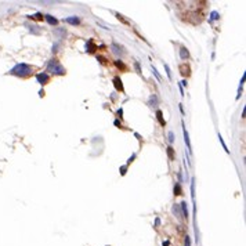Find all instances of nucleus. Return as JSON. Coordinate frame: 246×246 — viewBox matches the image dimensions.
<instances>
[{"label": "nucleus", "mask_w": 246, "mask_h": 246, "mask_svg": "<svg viewBox=\"0 0 246 246\" xmlns=\"http://www.w3.org/2000/svg\"><path fill=\"white\" fill-rule=\"evenodd\" d=\"M32 71H33V68H32L31 65H28V64H17L15 66H13L11 69H10V75H14V76H18V77H26V76L32 75Z\"/></svg>", "instance_id": "obj_1"}, {"label": "nucleus", "mask_w": 246, "mask_h": 246, "mask_svg": "<svg viewBox=\"0 0 246 246\" xmlns=\"http://www.w3.org/2000/svg\"><path fill=\"white\" fill-rule=\"evenodd\" d=\"M47 72H50L53 75H65L66 71L58 60L53 58V60H50V62L47 64Z\"/></svg>", "instance_id": "obj_2"}, {"label": "nucleus", "mask_w": 246, "mask_h": 246, "mask_svg": "<svg viewBox=\"0 0 246 246\" xmlns=\"http://www.w3.org/2000/svg\"><path fill=\"white\" fill-rule=\"evenodd\" d=\"M36 80H38V83H40L42 86H44V84H47V83H49L50 76L47 75L46 72H42V73H38V75H36Z\"/></svg>", "instance_id": "obj_3"}, {"label": "nucleus", "mask_w": 246, "mask_h": 246, "mask_svg": "<svg viewBox=\"0 0 246 246\" xmlns=\"http://www.w3.org/2000/svg\"><path fill=\"white\" fill-rule=\"evenodd\" d=\"M111 50H112V53H114V54H116V56H123V54H125L123 47H122L120 44H118L116 42H114V43L111 44Z\"/></svg>", "instance_id": "obj_4"}, {"label": "nucleus", "mask_w": 246, "mask_h": 246, "mask_svg": "<svg viewBox=\"0 0 246 246\" xmlns=\"http://www.w3.org/2000/svg\"><path fill=\"white\" fill-rule=\"evenodd\" d=\"M183 134H184V141H185V144H187V148H188V152L191 153L192 152V147H191V141H189V134H188V130L185 129L183 123Z\"/></svg>", "instance_id": "obj_5"}, {"label": "nucleus", "mask_w": 246, "mask_h": 246, "mask_svg": "<svg viewBox=\"0 0 246 246\" xmlns=\"http://www.w3.org/2000/svg\"><path fill=\"white\" fill-rule=\"evenodd\" d=\"M112 82H114V86H115V88H116L118 91H120V93H123V91H125V88H123V83H122V79H120L119 76H115Z\"/></svg>", "instance_id": "obj_6"}, {"label": "nucleus", "mask_w": 246, "mask_h": 246, "mask_svg": "<svg viewBox=\"0 0 246 246\" xmlns=\"http://www.w3.org/2000/svg\"><path fill=\"white\" fill-rule=\"evenodd\" d=\"M66 24H71V25H79L80 24V18L79 17H68V18L64 19Z\"/></svg>", "instance_id": "obj_7"}, {"label": "nucleus", "mask_w": 246, "mask_h": 246, "mask_svg": "<svg viewBox=\"0 0 246 246\" xmlns=\"http://www.w3.org/2000/svg\"><path fill=\"white\" fill-rule=\"evenodd\" d=\"M86 50L88 53H94L97 50V47L94 46V42H93V39H88L87 42H86Z\"/></svg>", "instance_id": "obj_8"}, {"label": "nucleus", "mask_w": 246, "mask_h": 246, "mask_svg": "<svg viewBox=\"0 0 246 246\" xmlns=\"http://www.w3.org/2000/svg\"><path fill=\"white\" fill-rule=\"evenodd\" d=\"M180 73L183 76H188L189 73H191V69H189V66L187 64H181V65H180Z\"/></svg>", "instance_id": "obj_9"}, {"label": "nucleus", "mask_w": 246, "mask_h": 246, "mask_svg": "<svg viewBox=\"0 0 246 246\" xmlns=\"http://www.w3.org/2000/svg\"><path fill=\"white\" fill-rule=\"evenodd\" d=\"M44 19H46V21H47V22H49V24H50V25H57L58 24V19L56 18V17H53V15H51V14H47V15H44Z\"/></svg>", "instance_id": "obj_10"}, {"label": "nucleus", "mask_w": 246, "mask_h": 246, "mask_svg": "<svg viewBox=\"0 0 246 246\" xmlns=\"http://www.w3.org/2000/svg\"><path fill=\"white\" fill-rule=\"evenodd\" d=\"M156 119H158V122L160 123V126H164V125H166V122H164V119H163V112H162L160 109L156 111Z\"/></svg>", "instance_id": "obj_11"}, {"label": "nucleus", "mask_w": 246, "mask_h": 246, "mask_svg": "<svg viewBox=\"0 0 246 246\" xmlns=\"http://www.w3.org/2000/svg\"><path fill=\"white\" fill-rule=\"evenodd\" d=\"M180 209H181V212H183V216L187 219L188 217V208H187V202L183 201V202L180 203Z\"/></svg>", "instance_id": "obj_12"}, {"label": "nucleus", "mask_w": 246, "mask_h": 246, "mask_svg": "<svg viewBox=\"0 0 246 246\" xmlns=\"http://www.w3.org/2000/svg\"><path fill=\"white\" fill-rule=\"evenodd\" d=\"M180 57H181V60H187L189 57V53L187 47H181L180 49Z\"/></svg>", "instance_id": "obj_13"}, {"label": "nucleus", "mask_w": 246, "mask_h": 246, "mask_svg": "<svg viewBox=\"0 0 246 246\" xmlns=\"http://www.w3.org/2000/svg\"><path fill=\"white\" fill-rule=\"evenodd\" d=\"M115 65H116V68H119L120 71H127V66L123 64V61H120V60H116V61H115Z\"/></svg>", "instance_id": "obj_14"}, {"label": "nucleus", "mask_w": 246, "mask_h": 246, "mask_svg": "<svg viewBox=\"0 0 246 246\" xmlns=\"http://www.w3.org/2000/svg\"><path fill=\"white\" fill-rule=\"evenodd\" d=\"M174 195H183V189H181V184L180 183L174 184Z\"/></svg>", "instance_id": "obj_15"}, {"label": "nucleus", "mask_w": 246, "mask_h": 246, "mask_svg": "<svg viewBox=\"0 0 246 246\" xmlns=\"http://www.w3.org/2000/svg\"><path fill=\"white\" fill-rule=\"evenodd\" d=\"M149 105H151V107H156V105H158V97L155 94H152L151 97H149Z\"/></svg>", "instance_id": "obj_16"}, {"label": "nucleus", "mask_w": 246, "mask_h": 246, "mask_svg": "<svg viewBox=\"0 0 246 246\" xmlns=\"http://www.w3.org/2000/svg\"><path fill=\"white\" fill-rule=\"evenodd\" d=\"M173 213H176V216L180 219L181 217V209H180V205H174L173 206Z\"/></svg>", "instance_id": "obj_17"}, {"label": "nucleus", "mask_w": 246, "mask_h": 246, "mask_svg": "<svg viewBox=\"0 0 246 246\" xmlns=\"http://www.w3.org/2000/svg\"><path fill=\"white\" fill-rule=\"evenodd\" d=\"M167 156L170 160H174V149H173V147H167Z\"/></svg>", "instance_id": "obj_18"}, {"label": "nucleus", "mask_w": 246, "mask_h": 246, "mask_svg": "<svg viewBox=\"0 0 246 246\" xmlns=\"http://www.w3.org/2000/svg\"><path fill=\"white\" fill-rule=\"evenodd\" d=\"M219 140H220V143H221V145H223V148H224V151L227 152V153H230V149H228V147L225 145V143H224V140H223V137H221L220 134H219Z\"/></svg>", "instance_id": "obj_19"}, {"label": "nucleus", "mask_w": 246, "mask_h": 246, "mask_svg": "<svg viewBox=\"0 0 246 246\" xmlns=\"http://www.w3.org/2000/svg\"><path fill=\"white\" fill-rule=\"evenodd\" d=\"M116 18H118V19H120V21H122L123 24H126V25H130V22H129L127 19H125V17H123L122 14H116Z\"/></svg>", "instance_id": "obj_20"}, {"label": "nucleus", "mask_w": 246, "mask_h": 246, "mask_svg": "<svg viewBox=\"0 0 246 246\" xmlns=\"http://www.w3.org/2000/svg\"><path fill=\"white\" fill-rule=\"evenodd\" d=\"M29 18H35V19H43L44 18V15L42 13H36V14H33V15H29Z\"/></svg>", "instance_id": "obj_21"}, {"label": "nucleus", "mask_w": 246, "mask_h": 246, "mask_svg": "<svg viewBox=\"0 0 246 246\" xmlns=\"http://www.w3.org/2000/svg\"><path fill=\"white\" fill-rule=\"evenodd\" d=\"M164 69H166V73H167V77L171 80V79H173V77H171V71H170V66H169L167 64H164Z\"/></svg>", "instance_id": "obj_22"}, {"label": "nucleus", "mask_w": 246, "mask_h": 246, "mask_svg": "<svg viewBox=\"0 0 246 246\" xmlns=\"http://www.w3.org/2000/svg\"><path fill=\"white\" fill-rule=\"evenodd\" d=\"M152 72H153V75H155V77L158 79L159 82H162V77H160V75L158 73V71H156V68H155V66H152Z\"/></svg>", "instance_id": "obj_23"}, {"label": "nucleus", "mask_w": 246, "mask_h": 246, "mask_svg": "<svg viewBox=\"0 0 246 246\" xmlns=\"http://www.w3.org/2000/svg\"><path fill=\"white\" fill-rule=\"evenodd\" d=\"M167 137H169V143H173V141H174V138H176V136H174V133H173V132H169Z\"/></svg>", "instance_id": "obj_24"}, {"label": "nucleus", "mask_w": 246, "mask_h": 246, "mask_svg": "<svg viewBox=\"0 0 246 246\" xmlns=\"http://www.w3.org/2000/svg\"><path fill=\"white\" fill-rule=\"evenodd\" d=\"M219 17H220V15H219L217 11H213V13L210 14V19H212V21H213V19H219Z\"/></svg>", "instance_id": "obj_25"}, {"label": "nucleus", "mask_w": 246, "mask_h": 246, "mask_svg": "<svg viewBox=\"0 0 246 246\" xmlns=\"http://www.w3.org/2000/svg\"><path fill=\"white\" fill-rule=\"evenodd\" d=\"M184 246H191V239H189L188 235L185 236V241H184Z\"/></svg>", "instance_id": "obj_26"}, {"label": "nucleus", "mask_w": 246, "mask_h": 246, "mask_svg": "<svg viewBox=\"0 0 246 246\" xmlns=\"http://www.w3.org/2000/svg\"><path fill=\"white\" fill-rule=\"evenodd\" d=\"M97 60H100L102 64H108V60L105 57H101V56H97Z\"/></svg>", "instance_id": "obj_27"}, {"label": "nucleus", "mask_w": 246, "mask_h": 246, "mask_svg": "<svg viewBox=\"0 0 246 246\" xmlns=\"http://www.w3.org/2000/svg\"><path fill=\"white\" fill-rule=\"evenodd\" d=\"M134 68H136V71H137V73H141V68H140V64L136 61L134 62Z\"/></svg>", "instance_id": "obj_28"}, {"label": "nucleus", "mask_w": 246, "mask_h": 246, "mask_svg": "<svg viewBox=\"0 0 246 246\" xmlns=\"http://www.w3.org/2000/svg\"><path fill=\"white\" fill-rule=\"evenodd\" d=\"M126 170H127L126 166H122V167H120V174H122V176H125V174H126Z\"/></svg>", "instance_id": "obj_29"}, {"label": "nucleus", "mask_w": 246, "mask_h": 246, "mask_svg": "<svg viewBox=\"0 0 246 246\" xmlns=\"http://www.w3.org/2000/svg\"><path fill=\"white\" fill-rule=\"evenodd\" d=\"M116 115H118V118H122V115H123V108H119L118 112H116Z\"/></svg>", "instance_id": "obj_30"}, {"label": "nucleus", "mask_w": 246, "mask_h": 246, "mask_svg": "<svg viewBox=\"0 0 246 246\" xmlns=\"http://www.w3.org/2000/svg\"><path fill=\"white\" fill-rule=\"evenodd\" d=\"M134 159H136V153H133L132 158H129V160H127V164H130V163L133 162V160H134Z\"/></svg>", "instance_id": "obj_31"}, {"label": "nucleus", "mask_w": 246, "mask_h": 246, "mask_svg": "<svg viewBox=\"0 0 246 246\" xmlns=\"http://www.w3.org/2000/svg\"><path fill=\"white\" fill-rule=\"evenodd\" d=\"M58 47H60V44H58V43H57V44H54V46H53V53H56Z\"/></svg>", "instance_id": "obj_32"}, {"label": "nucleus", "mask_w": 246, "mask_h": 246, "mask_svg": "<svg viewBox=\"0 0 246 246\" xmlns=\"http://www.w3.org/2000/svg\"><path fill=\"white\" fill-rule=\"evenodd\" d=\"M159 224H160V220L156 219V220H155V227H159Z\"/></svg>", "instance_id": "obj_33"}, {"label": "nucleus", "mask_w": 246, "mask_h": 246, "mask_svg": "<svg viewBox=\"0 0 246 246\" xmlns=\"http://www.w3.org/2000/svg\"><path fill=\"white\" fill-rule=\"evenodd\" d=\"M114 123H115V126H119V127H122V125H120V122H119V120H115Z\"/></svg>", "instance_id": "obj_34"}, {"label": "nucleus", "mask_w": 246, "mask_h": 246, "mask_svg": "<svg viewBox=\"0 0 246 246\" xmlns=\"http://www.w3.org/2000/svg\"><path fill=\"white\" fill-rule=\"evenodd\" d=\"M39 95H40V97H43V95H44V91H43V90H40V91H39Z\"/></svg>", "instance_id": "obj_35"}, {"label": "nucleus", "mask_w": 246, "mask_h": 246, "mask_svg": "<svg viewBox=\"0 0 246 246\" xmlns=\"http://www.w3.org/2000/svg\"><path fill=\"white\" fill-rule=\"evenodd\" d=\"M163 246H169V242L166 241V242H163Z\"/></svg>", "instance_id": "obj_36"}]
</instances>
